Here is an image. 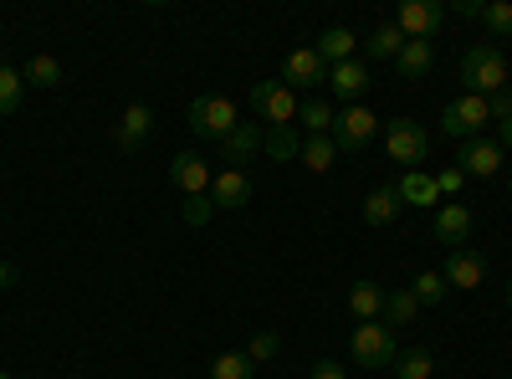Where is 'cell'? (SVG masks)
<instances>
[{
    "mask_svg": "<svg viewBox=\"0 0 512 379\" xmlns=\"http://www.w3.org/2000/svg\"><path fill=\"white\" fill-rule=\"evenodd\" d=\"M461 82H466V93H477V98H502L507 93V57L492 41H472V47L461 52Z\"/></svg>",
    "mask_w": 512,
    "mask_h": 379,
    "instance_id": "1",
    "label": "cell"
},
{
    "mask_svg": "<svg viewBox=\"0 0 512 379\" xmlns=\"http://www.w3.org/2000/svg\"><path fill=\"white\" fill-rule=\"evenodd\" d=\"M349 354H354V364L359 369H395V359H400V344H395V328L384 323V318H369V323H359L354 328V339H349Z\"/></svg>",
    "mask_w": 512,
    "mask_h": 379,
    "instance_id": "2",
    "label": "cell"
},
{
    "mask_svg": "<svg viewBox=\"0 0 512 379\" xmlns=\"http://www.w3.org/2000/svg\"><path fill=\"white\" fill-rule=\"evenodd\" d=\"M487 123H492V98L461 93V98H451V103H446V113H441V134L466 144V139H482Z\"/></svg>",
    "mask_w": 512,
    "mask_h": 379,
    "instance_id": "3",
    "label": "cell"
},
{
    "mask_svg": "<svg viewBox=\"0 0 512 379\" xmlns=\"http://www.w3.org/2000/svg\"><path fill=\"white\" fill-rule=\"evenodd\" d=\"M328 139L338 144V154H364V149L379 139V113H374V108H364V103L338 108V113H333V134H328Z\"/></svg>",
    "mask_w": 512,
    "mask_h": 379,
    "instance_id": "4",
    "label": "cell"
},
{
    "mask_svg": "<svg viewBox=\"0 0 512 379\" xmlns=\"http://www.w3.org/2000/svg\"><path fill=\"white\" fill-rule=\"evenodd\" d=\"M384 154H390L400 170H420L425 154H431V134H425L415 118H390L384 123Z\"/></svg>",
    "mask_w": 512,
    "mask_h": 379,
    "instance_id": "5",
    "label": "cell"
},
{
    "mask_svg": "<svg viewBox=\"0 0 512 379\" xmlns=\"http://www.w3.org/2000/svg\"><path fill=\"white\" fill-rule=\"evenodd\" d=\"M190 129H195L200 139H216V144H226V139L241 129L236 103H231V98H221V93H205V98H195V103H190Z\"/></svg>",
    "mask_w": 512,
    "mask_h": 379,
    "instance_id": "6",
    "label": "cell"
},
{
    "mask_svg": "<svg viewBox=\"0 0 512 379\" xmlns=\"http://www.w3.org/2000/svg\"><path fill=\"white\" fill-rule=\"evenodd\" d=\"M251 108L256 118L267 123V129H292L297 123V93L287 88V82H251Z\"/></svg>",
    "mask_w": 512,
    "mask_h": 379,
    "instance_id": "7",
    "label": "cell"
},
{
    "mask_svg": "<svg viewBox=\"0 0 512 379\" xmlns=\"http://www.w3.org/2000/svg\"><path fill=\"white\" fill-rule=\"evenodd\" d=\"M395 26L405 31V41H431L446 26V6L441 0H405L395 11Z\"/></svg>",
    "mask_w": 512,
    "mask_h": 379,
    "instance_id": "8",
    "label": "cell"
},
{
    "mask_svg": "<svg viewBox=\"0 0 512 379\" xmlns=\"http://www.w3.org/2000/svg\"><path fill=\"white\" fill-rule=\"evenodd\" d=\"M282 82H287L292 93L323 88V82H328V62H323L313 47H297V52H287V62H282Z\"/></svg>",
    "mask_w": 512,
    "mask_h": 379,
    "instance_id": "9",
    "label": "cell"
},
{
    "mask_svg": "<svg viewBox=\"0 0 512 379\" xmlns=\"http://www.w3.org/2000/svg\"><path fill=\"white\" fill-rule=\"evenodd\" d=\"M441 277L456 292H477L487 282V257H482V251H472V246H456L451 257H446V267H441Z\"/></svg>",
    "mask_w": 512,
    "mask_h": 379,
    "instance_id": "10",
    "label": "cell"
},
{
    "mask_svg": "<svg viewBox=\"0 0 512 379\" xmlns=\"http://www.w3.org/2000/svg\"><path fill=\"white\" fill-rule=\"evenodd\" d=\"M169 180H175V190H185L190 195V205L195 200H210V164L195 154V149H185V154H175V164H169Z\"/></svg>",
    "mask_w": 512,
    "mask_h": 379,
    "instance_id": "11",
    "label": "cell"
},
{
    "mask_svg": "<svg viewBox=\"0 0 512 379\" xmlns=\"http://www.w3.org/2000/svg\"><path fill=\"white\" fill-rule=\"evenodd\" d=\"M456 170L461 175H477V180H492L502 170V144L497 139H466L461 154H456Z\"/></svg>",
    "mask_w": 512,
    "mask_h": 379,
    "instance_id": "12",
    "label": "cell"
},
{
    "mask_svg": "<svg viewBox=\"0 0 512 379\" xmlns=\"http://www.w3.org/2000/svg\"><path fill=\"white\" fill-rule=\"evenodd\" d=\"M323 88L344 103V108H354V103L364 98V88H369V62H338V67H328Z\"/></svg>",
    "mask_w": 512,
    "mask_h": 379,
    "instance_id": "13",
    "label": "cell"
},
{
    "mask_svg": "<svg viewBox=\"0 0 512 379\" xmlns=\"http://www.w3.org/2000/svg\"><path fill=\"white\" fill-rule=\"evenodd\" d=\"M472 226H477V221H472V210H466L461 200H441V205H436V221H431V231H436V241H446L451 251H456V246H466Z\"/></svg>",
    "mask_w": 512,
    "mask_h": 379,
    "instance_id": "14",
    "label": "cell"
},
{
    "mask_svg": "<svg viewBox=\"0 0 512 379\" xmlns=\"http://www.w3.org/2000/svg\"><path fill=\"white\" fill-rule=\"evenodd\" d=\"M210 205H216V210H241V205H251V175H246V170H221L216 180H210Z\"/></svg>",
    "mask_w": 512,
    "mask_h": 379,
    "instance_id": "15",
    "label": "cell"
},
{
    "mask_svg": "<svg viewBox=\"0 0 512 379\" xmlns=\"http://www.w3.org/2000/svg\"><path fill=\"white\" fill-rule=\"evenodd\" d=\"M154 134V108L149 103H128L118 118V149H144Z\"/></svg>",
    "mask_w": 512,
    "mask_h": 379,
    "instance_id": "16",
    "label": "cell"
},
{
    "mask_svg": "<svg viewBox=\"0 0 512 379\" xmlns=\"http://www.w3.org/2000/svg\"><path fill=\"white\" fill-rule=\"evenodd\" d=\"M364 52H369V62H395V57L405 52V31H400L395 21H379V26L364 36Z\"/></svg>",
    "mask_w": 512,
    "mask_h": 379,
    "instance_id": "17",
    "label": "cell"
},
{
    "mask_svg": "<svg viewBox=\"0 0 512 379\" xmlns=\"http://www.w3.org/2000/svg\"><path fill=\"white\" fill-rule=\"evenodd\" d=\"M349 313H354L359 323H369V318H384V287H379L374 277H359V282L349 287Z\"/></svg>",
    "mask_w": 512,
    "mask_h": 379,
    "instance_id": "18",
    "label": "cell"
},
{
    "mask_svg": "<svg viewBox=\"0 0 512 379\" xmlns=\"http://www.w3.org/2000/svg\"><path fill=\"white\" fill-rule=\"evenodd\" d=\"M395 190H400V205H441L436 175H425V170H405L395 180Z\"/></svg>",
    "mask_w": 512,
    "mask_h": 379,
    "instance_id": "19",
    "label": "cell"
},
{
    "mask_svg": "<svg viewBox=\"0 0 512 379\" xmlns=\"http://www.w3.org/2000/svg\"><path fill=\"white\" fill-rule=\"evenodd\" d=\"M354 47H359V36L349 31V26H328L323 36H318V57L328 62V67H338V62H354Z\"/></svg>",
    "mask_w": 512,
    "mask_h": 379,
    "instance_id": "20",
    "label": "cell"
},
{
    "mask_svg": "<svg viewBox=\"0 0 512 379\" xmlns=\"http://www.w3.org/2000/svg\"><path fill=\"white\" fill-rule=\"evenodd\" d=\"M395 216H400V190L395 185H379V190H369V200H364V226H395Z\"/></svg>",
    "mask_w": 512,
    "mask_h": 379,
    "instance_id": "21",
    "label": "cell"
},
{
    "mask_svg": "<svg viewBox=\"0 0 512 379\" xmlns=\"http://www.w3.org/2000/svg\"><path fill=\"white\" fill-rule=\"evenodd\" d=\"M395 67H400L405 82H420L425 72L436 67V47H431V41H405V52L395 57Z\"/></svg>",
    "mask_w": 512,
    "mask_h": 379,
    "instance_id": "22",
    "label": "cell"
},
{
    "mask_svg": "<svg viewBox=\"0 0 512 379\" xmlns=\"http://www.w3.org/2000/svg\"><path fill=\"white\" fill-rule=\"evenodd\" d=\"M221 149H226V159H231V170H236L241 159H251L256 149H267V129H262V123H241V129H236V134H231V139H226Z\"/></svg>",
    "mask_w": 512,
    "mask_h": 379,
    "instance_id": "23",
    "label": "cell"
},
{
    "mask_svg": "<svg viewBox=\"0 0 512 379\" xmlns=\"http://www.w3.org/2000/svg\"><path fill=\"white\" fill-rule=\"evenodd\" d=\"M297 123L308 129V139H323V134H333V103H323V98L297 103Z\"/></svg>",
    "mask_w": 512,
    "mask_h": 379,
    "instance_id": "24",
    "label": "cell"
},
{
    "mask_svg": "<svg viewBox=\"0 0 512 379\" xmlns=\"http://www.w3.org/2000/svg\"><path fill=\"white\" fill-rule=\"evenodd\" d=\"M333 159H338V144L323 134V139H308L303 149H297V164L303 170H313V175H323V170H333Z\"/></svg>",
    "mask_w": 512,
    "mask_h": 379,
    "instance_id": "25",
    "label": "cell"
},
{
    "mask_svg": "<svg viewBox=\"0 0 512 379\" xmlns=\"http://www.w3.org/2000/svg\"><path fill=\"white\" fill-rule=\"evenodd\" d=\"M446 292H451V287H446L441 272H420V277L410 282V298H415L420 308H441V303H446Z\"/></svg>",
    "mask_w": 512,
    "mask_h": 379,
    "instance_id": "26",
    "label": "cell"
},
{
    "mask_svg": "<svg viewBox=\"0 0 512 379\" xmlns=\"http://www.w3.org/2000/svg\"><path fill=\"white\" fill-rule=\"evenodd\" d=\"M436 374V354L431 349H405L395 359V379H431Z\"/></svg>",
    "mask_w": 512,
    "mask_h": 379,
    "instance_id": "27",
    "label": "cell"
},
{
    "mask_svg": "<svg viewBox=\"0 0 512 379\" xmlns=\"http://www.w3.org/2000/svg\"><path fill=\"white\" fill-rule=\"evenodd\" d=\"M57 82H62V62L57 57L41 52V57L26 62V88H57Z\"/></svg>",
    "mask_w": 512,
    "mask_h": 379,
    "instance_id": "28",
    "label": "cell"
},
{
    "mask_svg": "<svg viewBox=\"0 0 512 379\" xmlns=\"http://www.w3.org/2000/svg\"><path fill=\"white\" fill-rule=\"evenodd\" d=\"M210 379H256V364L246 359V349H231L210 364Z\"/></svg>",
    "mask_w": 512,
    "mask_h": 379,
    "instance_id": "29",
    "label": "cell"
},
{
    "mask_svg": "<svg viewBox=\"0 0 512 379\" xmlns=\"http://www.w3.org/2000/svg\"><path fill=\"white\" fill-rule=\"evenodd\" d=\"M415 313H420V303L410 298V292H384V323H390V328L415 323Z\"/></svg>",
    "mask_w": 512,
    "mask_h": 379,
    "instance_id": "30",
    "label": "cell"
},
{
    "mask_svg": "<svg viewBox=\"0 0 512 379\" xmlns=\"http://www.w3.org/2000/svg\"><path fill=\"white\" fill-rule=\"evenodd\" d=\"M26 98V72L16 67H0V113H16Z\"/></svg>",
    "mask_w": 512,
    "mask_h": 379,
    "instance_id": "31",
    "label": "cell"
},
{
    "mask_svg": "<svg viewBox=\"0 0 512 379\" xmlns=\"http://www.w3.org/2000/svg\"><path fill=\"white\" fill-rule=\"evenodd\" d=\"M482 26L492 36H512V0H482Z\"/></svg>",
    "mask_w": 512,
    "mask_h": 379,
    "instance_id": "32",
    "label": "cell"
},
{
    "mask_svg": "<svg viewBox=\"0 0 512 379\" xmlns=\"http://www.w3.org/2000/svg\"><path fill=\"white\" fill-rule=\"evenodd\" d=\"M492 123H497V144L512 149V98H507V93L492 98Z\"/></svg>",
    "mask_w": 512,
    "mask_h": 379,
    "instance_id": "33",
    "label": "cell"
},
{
    "mask_svg": "<svg viewBox=\"0 0 512 379\" xmlns=\"http://www.w3.org/2000/svg\"><path fill=\"white\" fill-rule=\"evenodd\" d=\"M277 349H282L277 333H256V339L246 344V359H251V364H267V359H277Z\"/></svg>",
    "mask_w": 512,
    "mask_h": 379,
    "instance_id": "34",
    "label": "cell"
},
{
    "mask_svg": "<svg viewBox=\"0 0 512 379\" xmlns=\"http://www.w3.org/2000/svg\"><path fill=\"white\" fill-rule=\"evenodd\" d=\"M461 185H466V175L456 170V164H451V170H441V175H436V190H441V195H456Z\"/></svg>",
    "mask_w": 512,
    "mask_h": 379,
    "instance_id": "35",
    "label": "cell"
},
{
    "mask_svg": "<svg viewBox=\"0 0 512 379\" xmlns=\"http://www.w3.org/2000/svg\"><path fill=\"white\" fill-rule=\"evenodd\" d=\"M308 379H349V374H344V369H338L333 359H318V364L308 369Z\"/></svg>",
    "mask_w": 512,
    "mask_h": 379,
    "instance_id": "36",
    "label": "cell"
},
{
    "mask_svg": "<svg viewBox=\"0 0 512 379\" xmlns=\"http://www.w3.org/2000/svg\"><path fill=\"white\" fill-rule=\"evenodd\" d=\"M456 11H461V16H477V21H482V0H456Z\"/></svg>",
    "mask_w": 512,
    "mask_h": 379,
    "instance_id": "37",
    "label": "cell"
},
{
    "mask_svg": "<svg viewBox=\"0 0 512 379\" xmlns=\"http://www.w3.org/2000/svg\"><path fill=\"white\" fill-rule=\"evenodd\" d=\"M11 282H16V267H11V262H0V287H11Z\"/></svg>",
    "mask_w": 512,
    "mask_h": 379,
    "instance_id": "38",
    "label": "cell"
},
{
    "mask_svg": "<svg viewBox=\"0 0 512 379\" xmlns=\"http://www.w3.org/2000/svg\"><path fill=\"white\" fill-rule=\"evenodd\" d=\"M502 298H507V313H512V277H507V287H502Z\"/></svg>",
    "mask_w": 512,
    "mask_h": 379,
    "instance_id": "39",
    "label": "cell"
},
{
    "mask_svg": "<svg viewBox=\"0 0 512 379\" xmlns=\"http://www.w3.org/2000/svg\"><path fill=\"white\" fill-rule=\"evenodd\" d=\"M507 190H512V180H507Z\"/></svg>",
    "mask_w": 512,
    "mask_h": 379,
    "instance_id": "40",
    "label": "cell"
}]
</instances>
